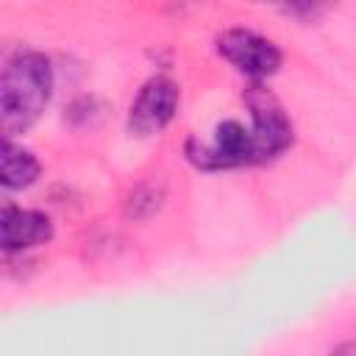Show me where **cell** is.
Masks as SVG:
<instances>
[{
  "label": "cell",
  "mask_w": 356,
  "mask_h": 356,
  "mask_svg": "<svg viewBox=\"0 0 356 356\" xmlns=\"http://www.w3.org/2000/svg\"><path fill=\"white\" fill-rule=\"evenodd\" d=\"M53 89L50 64L39 53H17L0 78V117L6 134L25 131L44 111Z\"/></svg>",
  "instance_id": "1"
},
{
  "label": "cell",
  "mask_w": 356,
  "mask_h": 356,
  "mask_svg": "<svg viewBox=\"0 0 356 356\" xmlns=\"http://www.w3.org/2000/svg\"><path fill=\"white\" fill-rule=\"evenodd\" d=\"M217 47L239 72H245L250 78H267L281 67L278 47L253 31H242V28L225 31L220 36Z\"/></svg>",
  "instance_id": "2"
},
{
  "label": "cell",
  "mask_w": 356,
  "mask_h": 356,
  "mask_svg": "<svg viewBox=\"0 0 356 356\" xmlns=\"http://www.w3.org/2000/svg\"><path fill=\"white\" fill-rule=\"evenodd\" d=\"M175 106H178V89L170 78H153L142 86L139 97L134 100L131 106V117H128V125L131 131L136 134H153L159 128H164L172 114H175Z\"/></svg>",
  "instance_id": "3"
},
{
  "label": "cell",
  "mask_w": 356,
  "mask_h": 356,
  "mask_svg": "<svg viewBox=\"0 0 356 356\" xmlns=\"http://www.w3.org/2000/svg\"><path fill=\"white\" fill-rule=\"evenodd\" d=\"M53 236V225L42 211H31V209H17V206H6L3 217H0V242L3 250H22V248H33L42 245Z\"/></svg>",
  "instance_id": "4"
},
{
  "label": "cell",
  "mask_w": 356,
  "mask_h": 356,
  "mask_svg": "<svg viewBox=\"0 0 356 356\" xmlns=\"http://www.w3.org/2000/svg\"><path fill=\"white\" fill-rule=\"evenodd\" d=\"M250 136H253V159L256 161H264V159L278 156L289 145L292 128H289L286 117L275 106H270L264 100V103H253Z\"/></svg>",
  "instance_id": "5"
},
{
  "label": "cell",
  "mask_w": 356,
  "mask_h": 356,
  "mask_svg": "<svg viewBox=\"0 0 356 356\" xmlns=\"http://www.w3.org/2000/svg\"><path fill=\"white\" fill-rule=\"evenodd\" d=\"M245 161H256L253 159V136H250V128H245L236 120H225L222 125H217L214 142L203 153V164L231 167V164H245Z\"/></svg>",
  "instance_id": "6"
},
{
  "label": "cell",
  "mask_w": 356,
  "mask_h": 356,
  "mask_svg": "<svg viewBox=\"0 0 356 356\" xmlns=\"http://www.w3.org/2000/svg\"><path fill=\"white\" fill-rule=\"evenodd\" d=\"M36 172H39L36 159L28 150L17 147L11 139H6L3 142V186L6 189H22V186L33 184Z\"/></svg>",
  "instance_id": "7"
}]
</instances>
